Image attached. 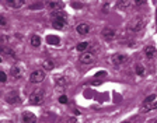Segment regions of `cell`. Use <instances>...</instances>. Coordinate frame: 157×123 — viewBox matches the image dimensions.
<instances>
[{
    "label": "cell",
    "mask_w": 157,
    "mask_h": 123,
    "mask_svg": "<svg viewBox=\"0 0 157 123\" xmlns=\"http://www.w3.org/2000/svg\"><path fill=\"white\" fill-rule=\"evenodd\" d=\"M144 20L142 17H135V18L131 20V23H129V29L133 31V32H139L142 28L144 27Z\"/></svg>",
    "instance_id": "6da1fadb"
},
{
    "label": "cell",
    "mask_w": 157,
    "mask_h": 123,
    "mask_svg": "<svg viewBox=\"0 0 157 123\" xmlns=\"http://www.w3.org/2000/svg\"><path fill=\"white\" fill-rule=\"evenodd\" d=\"M44 78H45V71L44 70H35L29 76L31 83H41V81H44Z\"/></svg>",
    "instance_id": "7a4b0ae2"
},
{
    "label": "cell",
    "mask_w": 157,
    "mask_h": 123,
    "mask_svg": "<svg viewBox=\"0 0 157 123\" xmlns=\"http://www.w3.org/2000/svg\"><path fill=\"white\" fill-rule=\"evenodd\" d=\"M29 102L34 105H41L44 102V94L41 91H35L29 95Z\"/></svg>",
    "instance_id": "3957f363"
},
{
    "label": "cell",
    "mask_w": 157,
    "mask_h": 123,
    "mask_svg": "<svg viewBox=\"0 0 157 123\" xmlns=\"http://www.w3.org/2000/svg\"><path fill=\"white\" fill-rule=\"evenodd\" d=\"M95 56L93 52H83L82 56H80V62H82L83 65H91L93 62H94Z\"/></svg>",
    "instance_id": "277c9868"
},
{
    "label": "cell",
    "mask_w": 157,
    "mask_h": 123,
    "mask_svg": "<svg viewBox=\"0 0 157 123\" xmlns=\"http://www.w3.org/2000/svg\"><path fill=\"white\" fill-rule=\"evenodd\" d=\"M21 122L23 123H35L36 122V116L33 114V112H23L21 115Z\"/></svg>",
    "instance_id": "5b68a950"
},
{
    "label": "cell",
    "mask_w": 157,
    "mask_h": 123,
    "mask_svg": "<svg viewBox=\"0 0 157 123\" xmlns=\"http://www.w3.org/2000/svg\"><path fill=\"white\" fill-rule=\"evenodd\" d=\"M126 59H128V58H126L125 55H121V53H118V55H114V56H112L111 60H112V63H114L115 66H119V65H124L125 62H126Z\"/></svg>",
    "instance_id": "8992f818"
},
{
    "label": "cell",
    "mask_w": 157,
    "mask_h": 123,
    "mask_svg": "<svg viewBox=\"0 0 157 123\" xmlns=\"http://www.w3.org/2000/svg\"><path fill=\"white\" fill-rule=\"evenodd\" d=\"M101 35H102V38L107 39V41H112L114 36H115V31L112 28H104L102 29V32H101Z\"/></svg>",
    "instance_id": "52a82bcc"
},
{
    "label": "cell",
    "mask_w": 157,
    "mask_h": 123,
    "mask_svg": "<svg viewBox=\"0 0 157 123\" xmlns=\"http://www.w3.org/2000/svg\"><path fill=\"white\" fill-rule=\"evenodd\" d=\"M76 31H77L80 35H87L88 32H90V25L86 23H82V24H78L77 27H76Z\"/></svg>",
    "instance_id": "ba28073f"
},
{
    "label": "cell",
    "mask_w": 157,
    "mask_h": 123,
    "mask_svg": "<svg viewBox=\"0 0 157 123\" xmlns=\"http://www.w3.org/2000/svg\"><path fill=\"white\" fill-rule=\"evenodd\" d=\"M6 101L9 102V104H16V102L20 101V97H18V94H17L16 91H13V92H9V94H7Z\"/></svg>",
    "instance_id": "9c48e42d"
},
{
    "label": "cell",
    "mask_w": 157,
    "mask_h": 123,
    "mask_svg": "<svg viewBox=\"0 0 157 123\" xmlns=\"http://www.w3.org/2000/svg\"><path fill=\"white\" fill-rule=\"evenodd\" d=\"M46 42L49 43V45H59V42H60V38L56 35H48V38H46Z\"/></svg>",
    "instance_id": "30bf717a"
},
{
    "label": "cell",
    "mask_w": 157,
    "mask_h": 123,
    "mask_svg": "<svg viewBox=\"0 0 157 123\" xmlns=\"http://www.w3.org/2000/svg\"><path fill=\"white\" fill-rule=\"evenodd\" d=\"M42 67L45 69V70H52L53 67H55V65H53L52 60H49V59H46V60L42 62Z\"/></svg>",
    "instance_id": "8fae6325"
},
{
    "label": "cell",
    "mask_w": 157,
    "mask_h": 123,
    "mask_svg": "<svg viewBox=\"0 0 157 123\" xmlns=\"http://www.w3.org/2000/svg\"><path fill=\"white\" fill-rule=\"evenodd\" d=\"M29 42H31V45H33L34 48H38V46L41 45V38H39L38 35H33V36H31V41H29Z\"/></svg>",
    "instance_id": "7c38bea8"
},
{
    "label": "cell",
    "mask_w": 157,
    "mask_h": 123,
    "mask_svg": "<svg viewBox=\"0 0 157 123\" xmlns=\"http://www.w3.org/2000/svg\"><path fill=\"white\" fill-rule=\"evenodd\" d=\"M144 53H146L147 58H153L154 53H156V49H154V46H146L144 48Z\"/></svg>",
    "instance_id": "4fadbf2b"
},
{
    "label": "cell",
    "mask_w": 157,
    "mask_h": 123,
    "mask_svg": "<svg viewBox=\"0 0 157 123\" xmlns=\"http://www.w3.org/2000/svg\"><path fill=\"white\" fill-rule=\"evenodd\" d=\"M9 4L11 7H14V9H18V7H21L24 4V0H11V2H9Z\"/></svg>",
    "instance_id": "5bb4252c"
},
{
    "label": "cell",
    "mask_w": 157,
    "mask_h": 123,
    "mask_svg": "<svg viewBox=\"0 0 157 123\" xmlns=\"http://www.w3.org/2000/svg\"><path fill=\"white\" fill-rule=\"evenodd\" d=\"M151 109H157V102H153V104H149V105H143V108H142L143 112H149V110H151Z\"/></svg>",
    "instance_id": "9a60e30c"
},
{
    "label": "cell",
    "mask_w": 157,
    "mask_h": 123,
    "mask_svg": "<svg viewBox=\"0 0 157 123\" xmlns=\"http://www.w3.org/2000/svg\"><path fill=\"white\" fill-rule=\"evenodd\" d=\"M55 81H56V84L60 85V87H65V85L67 84V80H66L65 77H56Z\"/></svg>",
    "instance_id": "2e32d148"
},
{
    "label": "cell",
    "mask_w": 157,
    "mask_h": 123,
    "mask_svg": "<svg viewBox=\"0 0 157 123\" xmlns=\"http://www.w3.org/2000/svg\"><path fill=\"white\" fill-rule=\"evenodd\" d=\"M11 74H13L14 78H20V76H21V71H20V69L17 67V66H14V67L11 69Z\"/></svg>",
    "instance_id": "e0dca14e"
},
{
    "label": "cell",
    "mask_w": 157,
    "mask_h": 123,
    "mask_svg": "<svg viewBox=\"0 0 157 123\" xmlns=\"http://www.w3.org/2000/svg\"><path fill=\"white\" fill-rule=\"evenodd\" d=\"M60 4H62V3H59V2H51V3H49V7H51L52 10H60V9H62V6H60Z\"/></svg>",
    "instance_id": "ac0fdd59"
},
{
    "label": "cell",
    "mask_w": 157,
    "mask_h": 123,
    "mask_svg": "<svg viewBox=\"0 0 157 123\" xmlns=\"http://www.w3.org/2000/svg\"><path fill=\"white\" fill-rule=\"evenodd\" d=\"M156 99V95L154 94H151V95H149V97L144 99V102H143V105H149V104H153V101Z\"/></svg>",
    "instance_id": "d6986e66"
},
{
    "label": "cell",
    "mask_w": 157,
    "mask_h": 123,
    "mask_svg": "<svg viewBox=\"0 0 157 123\" xmlns=\"http://www.w3.org/2000/svg\"><path fill=\"white\" fill-rule=\"evenodd\" d=\"M87 48H88V43L87 42H80L77 45V50H78V52H83V50H86Z\"/></svg>",
    "instance_id": "ffe728a7"
},
{
    "label": "cell",
    "mask_w": 157,
    "mask_h": 123,
    "mask_svg": "<svg viewBox=\"0 0 157 123\" xmlns=\"http://www.w3.org/2000/svg\"><path fill=\"white\" fill-rule=\"evenodd\" d=\"M136 73L139 76H143L144 74V69H143V66H136Z\"/></svg>",
    "instance_id": "44dd1931"
},
{
    "label": "cell",
    "mask_w": 157,
    "mask_h": 123,
    "mask_svg": "<svg viewBox=\"0 0 157 123\" xmlns=\"http://www.w3.org/2000/svg\"><path fill=\"white\" fill-rule=\"evenodd\" d=\"M107 76V71L102 70V71H98L97 74H95V78H100V77H105Z\"/></svg>",
    "instance_id": "7402d4cb"
},
{
    "label": "cell",
    "mask_w": 157,
    "mask_h": 123,
    "mask_svg": "<svg viewBox=\"0 0 157 123\" xmlns=\"http://www.w3.org/2000/svg\"><path fill=\"white\" fill-rule=\"evenodd\" d=\"M0 80H2V83H6L7 77H6V73H4V71H0Z\"/></svg>",
    "instance_id": "603a6c76"
},
{
    "label": "cell",
    "mask_w": 157,
    "mask_h": 123,
    "mask_svg": "<svg viewBox=\"0 0 157 123\" xmlns=\"http://www.w3.org/2000/svg\"><path fill=\"white\" fill-rule=\"evenodd\" d=\"M59 102H60V104H66V102H67V98H66L65 95H62V97L59 98Z\"/></svg>",
    "instance_id": "cb8c5ba5"
},
{
    "label": "cell",
    "mask_w": 157,
    "mask_h": 123,
    "mask_svg": "<svg viewBox=\"0 0 157 123\" xmlns=\"http://www.w3.org/2000/svg\"><path fill=\"white\" fill-rule=\"evenodd\" d=\"M72 6L75 7V9H82V7H83V4H82V3H76V2H73V3H72Z\"/></svg>",
    "instance_id": "d4e9b609"
},
{
    "label": "cell",
    "mask_w": 157,
    "mask_h": 123,
    "mask_svg": "<svg viewBox=\"0 0 157 123\" xmlns=\"http://www.w3.org/2000/svg\"><path fill=\"white\" fill-rule=\"evenodd\" d=\"M0 24H2V25H6V20H4V17H0Z\"/></svg>",
    "instance_id": "484cf974"
},
{
    "label": "cell",
    "mask_w": 157,
    "mask_h": 123,
    "mask_svg": "<svg viewBox=\"0 0 157 123\" xmlns=\"http://www.w3.org/2000/svg\"><path fill=\"white\" fill-rule=\"evenodd\" d=\"M136 4H146V2H143V0H139V2H136Z\"/></svg>",
    "instance_id": "4316f807"
},
{
    "label": "cell",
    "mask_w": 157,
    "mask_h": 123,
    "mask_svg": "<svg viewBox=\"0 0 157 123\" xmlns=\"http://www.w3.org/2000/svg\"><path fill=\"white\" fill-rule=\"evenodd\" d=\"M2 123H13V122H11V120H3Z\"/></svg>",
    "instance_id": "83f0119b"
},
{
    "label": "cell",
    "mask_w": 157,
    "mask_h": 123,
    "mask_svg": "<svg viewBox=\"0 0 157 123\" xmlns=\"http://www.w3.org/2000/svg\"><path fill=\"white\" fill-rule=\"evenodd\" d=\"M122 123H131V122H122Z\"/></svg>",
    "instance_id": "f1b7e54d"
},
{
    "label": "cell",
    "mask_w": 157,
    "mask_h": 123,
    "mask_svg": "<svg viewBox=\"0 0 157 123\" xmlns=\"http://www.w3.org/2000/svg\"><path fill=\"white\" fill-rule=\"evenodd\" d=\"M154 123H157V120H156V122H154Z\"/></svg>",
    "instance_id": "f546056e"
},
{
    "label": "cell",
    "mask_w": 157,
    "mask_h": 123,
    "mask_svg": "<svg viewBox=\"0 0 157 123\" xmlns=\"http://www.w3.org/2000/svg\"><path fill=\"white\" fill-rule=\"evenodd\" d=\"M156 16H157V14H156Z\"/></svg>",
    "instance_id": "4dcf8cb0"
}]
</instances>
